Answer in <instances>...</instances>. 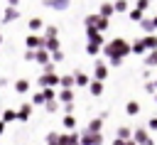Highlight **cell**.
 <instances>
[{
  "mask_svg": "<svg viewBox=\"0 0 157 145\" xmlns=\"http://www.w3.org/2000/svg\"><path fill=\"white\" fill-rule=\"evenodd\" d=\"M115 135H118V138H123V140H130V138H132V130H130L128 125H120V128L115 130Z\"/></svg>",
  "mask_w": 157,
  "mask_h": 145,
  "instance_id": "cell-19",
  "label": "cell"
},
{
  "mask_svg": "<svg viewBox=\"0 0 157 145\" xmlns=\"http://www.w3.org/2000/svg\"><path fill=\"white\" fill-rule=\"evenodd\" d=\"M125 143H128V140H123V138H118V135H115V140H113V145H125Z\"/></svg>",
  "mask_w": 157,
  "mask_h": 145,
  "instance_id": "cell-38",
  "label": "cell"
},
{
  "mask_svg": "<svg viewBox=\"0 0 157 145\" xmlns=\"http://www.w3.org/2000/svg\"><path fill=\"white\" fill-rule=\"evenodd\" d=\"M10 5H17V0H10Z\"/></svg>",
  "mask_w": 157,
  "mask_h": 145,
  "instance_id": "cell-42",
  "label": "cell"
},
{
  "mask_svg": "<svg viewBox=\"0 0 157 145\" xmlns=\"http://www.w3.org/2000/svg\"><path fill=\"white\" fill-rule=\"evenodd\" d=\"M145 64H147V66H157V49H152V54L145 59Z\"/></svg>",
  "mask_w": 157,
  "mask_h": 145,
  "instance_id": "cell-27",
  "label": "cell"
},
{
  "mask_svg": "<svg viewBox=\"0 0 157 145\" xmlns=\"http://www.w3.org/2000/svg\"><path fill=\"white\" fill-rule=\"evenodd\" d=\"M44 103H47V98H44V93H42V91L32 96V106H44Z\"/></svg>",
  "mask_w": 157,
  "mask_h": 145,
  "instance_id": "cell-23",
  "label": "cell"
},
{
  "mask_svg": "<svg viewBox=\"0 0 157 145\" xmlns=\"http://www.w3.org/2000/svg\"><path fill=\"white\" fill-rule=\"evenodd\" d=\"M110 64H113V66H120V64H123V57H110Z\"/></svg>",
  "mask_w": 157,
  "mask_h": 145,
  "instance_id": "cell-35",
  "label": "cell"
},
{
  "mask_svg": "<svg viewBox=\"0 0 157 145\" xmlns=\"http://www.w3.org/2000/svg\"><path fill=\"white\" fill-rule=\"evenodd\" d=\"M15 91H17V93H27V91H29V81H27V79H17V81H15Z\"/></svg>",
  "mask_w": 157,
  "mask_h": 145,
  "instance_id": "cell-15",
  "label": "cell"
},
{
  "mask_svg": "<svg viewBox=\"0 0 157 145\" xmlns=\"http://www.w3.org/2000/svg\"><path fill=\"white\" fill-rule=\"evenodd\" d=\"M125 145H137V140H135V138H130V140H128Z\"/></svg>",
  "mask_w": 157,
  "mask_h": 145,
  "instance_id": "cell-41",
  "label": "cell"
},
{
  "mask_svg": "<svg viewBox=\"0 0 157 145\" xmlns=\"http://www.w3.org/2000/svg\"><path fill=\"white\" fill-rule=\"evenodd\" d=\"M147 128H150V130H157V116H155V118H150V120H147Z\"/></svg>",
  "mask_w": 157,
  "mask_h": 145,
  "instance_id": "cell-34",
  "label": "cell"
},
{
  "mask_svg": "<svg viewBox=\"0 0 157 145\" xmlns=\"http://www.w3.org/2000/svg\"><path fill=\"white\" fill-rule=\"evenodd\" d=\"M2 133H5V120L0 118V135H2Z\"/></svg>",
  "mask_w": 157,
  "mask_h": 145,
  "instance_id": "cell-40",
  "label": "cell"
},
{
  "mask_svg": "<svg viewBox=\"0 0 157 145\" xmlns=\"http://www.w3.org/2000/svg\"><path fill=\"white\" fill-rule=\"evenodd\" d=\"M52 61H56V64H59V61H64V54H61L59 49H56V52H52Z\"/></svg>",
  "mask_w": 157,
  "mask_h": 145,
  "instance_id": "cell-32",
  "label": "cell"
},
{
  "mask_svg": "<svg viewBox=\"0 0 157 145\" xmlns=\"http://www.w3.org/2000/svg\"><path fill=\"white\" fill-rule=\"evenodd\" d=\"M88 91H91V96H101V93H103V81L93 79V81L88 84Z\"/></svg>",
  "mask_w": 157,
  "mask_h": 145,
  "instance_id": "cell-11",
  "label": "cell"
},
{
  "mask_svg": "<svg viewBox=\"0 0 157 145\" xmlns=\"http://www.w3.org/2000/svg\"><path fill=\"white\" fill-rule=\"evenodd\" d=\"M29 29H32V32L42 29V20H39V17H32V20H29Z\"/></svg>",
  "mask_w": 157,
  "mask_h": 145,
  "instance_id": "cell-26",
  "label": "cell"
},
{
  "mask_svg": "<svg viewBox=\"0 0 157 145\" xmlns=\"http://www.w3.org/2000/svg\"><path fill=\"white\" fill-rule=\"evenodd\" d=\"M61 125H64L66 130H74V128H76V116H74V113H66L64 120H61Z\"/></svg>",
  "mask_w": 157,
  "mask_h": 145,
  "instance_id": "cell-14",
  "label": "cell"
},
{
  "mask_svg": "<svg viewBox=\"0 0 157 145\" xmlns=\"http://www.w3.org/2000/svg\"><path fill=\"white\" fill-rule=\"evenodd\" d=\"M2 120H5V123H12V120H17V111H12V108L2 111Z\"/></svg>",
  "mask_w": 157,
  "mask_h": 145,
  "instance_id": "cell-20",
  "label": "cell"
},
{
  "mask_svg": "<svg viewBox=\"0 0 157 145\" xmlns=\"http://www.w3.org/2000/svg\"><path fill=\"white\" fill-rule=\"evenodd\" d=\"M15 17H17V10H15V5H10V7H7V12H5V20L10 22V20H15Z\"/></svg>",
  "mask_w": 157,
  "mask_h": 145,
  "instance_id": "cell-28",
  "label": "cell"
},
{
  "mask_svg": "<svg viewBox=\"0 0 157 145\" xmlns=\"http://www.w3.org/2000/svg\"><path fill=\"white\" fill-rule=\"evenodd\" d=\"M81 135V145H103V135L101 133H93V130H83V133H78Z\"/></svg>",
  "mask_w": 157,
  "mask_h": 145,
  "instance_id": "cell-2",
  "label": "cell"
},
{
  "mask_svg": "<svg viewBox=\"0 0 157 145\" xmlns=\"http://www.w3.org/2000/svg\"><path fill=\"white\" fill-rule=\"evenodd\" d=\"M59 79H61L59 74H54V71H52V74H47V71H44V74L37 79V84H39V88H47V86H59Z\"/></svg>",
  "mask_w": 157,
  "mask_h": 145,
  "instance_id": "cell-3",
  "label": "cell"
},
{
  "mask_svg": "<svg viewBox=\"0 0 157 145\" xmlns=\"http://www.w3.org/2000/svg\"><path fill=\"white\" fill-rule=\"evenodd\" d=\"M130 20H135V22H140V20H142V10H140V7H135V10L130 12Z\"/></svg>",
  "mask_w": 157,
  "mask_h": 145,
  "instance_id": "cell-30",
  "label": "cell"
},
{
  "mask_svg": "<svg viewBox=\"0 0 157 145\" xmlns=\"http://www.w3.org/2000/svg\"><path fill=\"white\" fill-rule=\"evenodd\" d=\"M108 76V66L103 64V61H96V66H93V79H98V81H103Z\"/></svg>",
  "mask_w": 157,
  "mask_h": 145,
  "instance_id": "cell-6",
  "label": "cell"
},
{
  "mask_svg": "<svg viewBox=\"0 0 157 145\" xmlns=\"http://www.w3.org/2000/svg\"><path fill=\"white\" fill-rule=\"evenodd\" d=\"M86 128H88V130H93V133H101V130H103V118H101V116H98V118H91Z\"/></svg>",
  "mask_w": 157,
  "mask_h": 145,
  "instance_id": "cell-12",
  "label": "cell"
},
{
  "mask_svg": "<svg viewBox=\"0 0 157 145\" xmlns=\"http://www.w3.org/2000/svg\"><path fill=\"white\" fill-rule=\"evenodd\" d=\"M155 86H157V81H155Z\"/></svg>",
  "mask_w": 157,
  "mask_h": 145,
  "instance_id": "cell-44",
  "label": "cell"
},
{
  "mask_svg": "<svg viewBox=\"0 0 157 145\" xmlns=\"http://www.w3.org/2000/svg\"><path fill=\"white\" fill-rule=\"evenodd\" d=\"M125 113H128V116H137V113H140V103H137V101H128V103H125Z\"/></svg>",
  "mask_w": 157,
  "mask_h": 145,
  "instance_id": "cell-17",
  "label": "cell"
},
{
  "mask_svg": "<svg viewBox=\"0 0 157 145\" xmlns=\"http://www.w3.org/2000/svg\"><path fill=\"white\" fill-rule=\"evenodd\" d=\"M98 49H101V44H96V42H88L86 44V52L88 54H98Z\"/></svg>",
  "mask_w": 157,
  "mask_h": 145,
  "instance_id": "cell-29",
  "label": "cell"
},
{
  "mask_svg": "<svg viewBox=\"0 0 157 145\" xmlns=\"http://www.w3.org/2000/svg\"><path fill=\"white\" fill-rule=\"evenodd\" d=\"M0 42H2V37H0Z\"/></svg>",
  "mask_w": 157,
  "mask_h": 145,
  "instance_id": "cell-43",
  "label": "cell"
},
{
  "mask_svg": "<svg viewBox=\"0 0 157 145\" xmlns=\"http://www.w3.org/2000/svg\"><path fill=\"white\" fill-rule=\"evenodd\" d=\"M59 86H61V88H74V86H76L74 74H71V76H69V74H66V76H61V79H59Z\"/></svg>",
  "mask_w": 157,
  "mask_h": 145,
  "instance_id": "cell-13",
  "label": "cell"
},
{
  "mask_svg": "<svg viewBox=\"0 0 157 145\" xmlns=\"http://www.w3.org/2000/svg\"><path fill=\"white\" fill-rule=\"evenodd\" d=\"M145 47L147 49H157V37L155 34H145Z\"/></svg>",
  "mask_w": 157,
  "mask_h": 145,
  "instance_id": "cell-21",
  "label": "cell"
},
{
  "mask_svg": "<svg viewBox=\"0 0 157 145\" xmlns=\"http://www.w3.org/2000/svg\"><path fill=\"white\" fill-rule=\"evenodd\" d=\"M88 42H96V44H103V34L98 27H88Z\"/></svg>",
  "mask_w": 157,
  "mask_h": 145,
  "instance_id": "cell-9",
  "label": "cell"
},
{
  "mask_svg": "<svg viewBox=\"0 0 157 145\" xmlns=\"http://www.w3.org/2000/svg\"><path fill=\"white\" fill-rule=\"evenodd\" d=\"M44 5L56 7V10H66V7H69V0H44Z\"/></svg>",
  "mask_w": 157,
  "mask_h": 145,
  "instance_id": "cell-18",
  "label": "cell"
},
{
  "mask_svg": "<svg viewBox=\"0 0 157 145\" xmlns=\"http://www.w3.org/2000/svg\"><path fill=\"white\" fill-rule=\"evenodd\" d=\"M44 108H47V113H56V111L61 108V101H59V98H52V101L44 103Z\"/></svg>",
  "mask_w": 157,
  "mask_h": 145,
  "instance_id": "cell-16",
  "label": "cell"
},
{
  "mask_svg": "<svg viewBox=\"0 0 157 145\" xmlns=\"http://www.w3.org/2000/svg\"><path fill=\"white\" fill-rule=\"evenodd\" d=\"M74 79H76V86H78V88H83V86L88 88V84L93 81V79H88V76H86V74H81V71H74Z\"/></svg>",
  "mask_w": 157,
  "mask_h": 145,
  "instance_id": "cell-10",
  "label": "cell"
},
{
  "mask_svg": "<svg viewBox=\"0 0 157 145\" xmlns=\"http://www.w3.org/2000/svg\"><path fill=\"white\" fill-rule=\"evenodd\" d=\"M34 61H37L39 66L49 64V61H52V52H49V49H37V57H34Z\"/></svg>",
  "mask_w": 157,
  "mask_h": 145,
  "instance_id": "cell-5",
  "label": "cell"
},
{
  "mask_svg": "<svg viewBox=\"0 0 157 145\" xmlns=\"http://www.w3.org/2000/svg\"><path fill=\"white\" fill-rule=\"evenodd\" d=\"M145 49H147V47H145V39H137V42L132 44V52H135V54H142Z\"/></svg>",
  "mask_w": 157,
  "mask_h": 145,
  "instance_id": "cell-25",
  "label": "cell"
},
{
  "mask_svg": "<svg viewBox=\"0 0 157 145\" xmlns=\"http://www.w3.org/2000/svg\"><path fill=\"white\" fill-rule=\"evenodd\" d=\"M125 10H128V2L125 0H118L115 2V12H125Z\"/></svg>",
  "mask_w": 157,
  "mask_h": 145,
  "instance_id": "cell-31",
  "label": "cell"
},
{
  "mask_svg": "<svg viewBox=\"0 0 157 145\" xmlns=\"http://www.w3.org/2000/svg\"><path fill=\"white\" fill-rule=\"evenodd\" d=\"M29 116H32V103H22L20 106V111H17V120H29Z\"/></svg>",
  "mask_w": 157,
  "mask_h": 145,
  "instance_id": "cell-7",
  "label": "cell"
},
{
  "mask_svg": "<svg viewBox=\"0 0 157 145\" xmlns=\"http://www.w3.org/2000/svg\"><path fill=\"white\" fill-rule=\"evenodd\" d=\"M155 88H157V86H155V84H150V81H147V84H145V91H147V93H152V91H155Z\"/></svg>",
  "mask_w": 157,
  "mask_h": 145,
  "instance_id": "cell-37",
  "label": "cell"
},
{
  "mask_svg": "<svg viewBox=\"0 0 157 145\" xmlns=\"http://www.w3.org/2000/svg\"><path fill=\"white\" fill-rule=\"evenodd\" d=\"M132 138L137 140V145H155L150 140V135H147V128H135L132 130Z\"/></svg>",
  "mask_w": 157,
  "mask_h": 145,
  "instance_id": "cell-4",
  "label": "cell"
},
{
  "mask_svg": "<svg viewBox=\"0 0 157 145\" xmlns=\"http://www.w3.org/2000/svg\"><path fill=\"white\" fill-rule=\"evenodd\" d=\"M61 108H64V113H74V101L71 103H61Z\"/></svg>",
  "mask_w": 157,
  "mask_h": 145,
  "instance_id": "cell-33",
  "label": "cell"
},
{
  "mask_svg": "<svg viewBox=\"0 0 157 145\" xmlns=\"http://www.w3.org/2000/svg\"><path fill=\"white\" fill-rule=\"evenodd\" d=\"M130 52H132V47H130L125 39H113V42L105 44V54H108V57H125V54H130Z\"/></svg>",
  "mask_w": 157,
  "mask_h": 145,
  "instance_id": "cell-1",
  "label": "cell"
},
{
  "mask_svg": "<svg viewBox=\"0 0 157 145\" xmlns=\"http://www.w3.org/2000/svg\"><path fill=\"white\" fill-rule=\"evenodd\" d=\"M113 12H115V5H101V15L103 17H110Z\"/></svg>",
  "mask_w": 157,
  "mask_h": 145,
  "instance_id": "cell-24",
  "label": "cell"
},
{
  "mask_svg": "<svg viewBox=\"0 0 157 145\" xmlns=\"http://www.w3.org/2000/svg\"><path fill=\"white\" fill-rule=\"evenodd\" d=\"M74 98H76V91H74V88H61V91H59V101H61V103H71Z\"/></svg>",
  "mask_w": 157,
  "mask_h": 145,
  "instance_id": "cell-8",
  "label": "cell"
},
{
  "mask_svg": "<svg viewBox=\"0 0 157 145\" xmlns=\"http://www.w3.org/2000/svg\"><path fill=\"white\" fill-rule=\"evenodd\" d=\"M47 49H49V52H56V49H59V39H56V37H47Z\"/></svg>",
  "mask_w": 157,
  "mask_h": 145,
  "instance_id": "cell-22",
  "label": "cell"
},
{
  "mask_svg": "<svg viewBox=\"0 0 157 145\" xmlns=\"http://www.w3.org/2000/svg\"><path fill=\"white\" fill-rule=\"evenodd\" d=\"M44 37H56V27H47V34Z\"/></svg>",
  "mask_w": 157,
  "mask_h": 145,
  "instance_id": "cell-36",
  "label": "cell"
},
{
  "mask_svg": "<svg viewBox=\"0 0 157 145\" xmlns=\"http://www.w3.org/2000/svg\"><path fill=\"white\" fill-rule=\"evenodd\" d=\"M137 7H140V10H145V7H147V0H137Z\"/></svg>",
  "mask_w": 157,
  "mask_h": 145,
  "instance_id": "cell-39",
  "label": "cell"
}]
</instances>
